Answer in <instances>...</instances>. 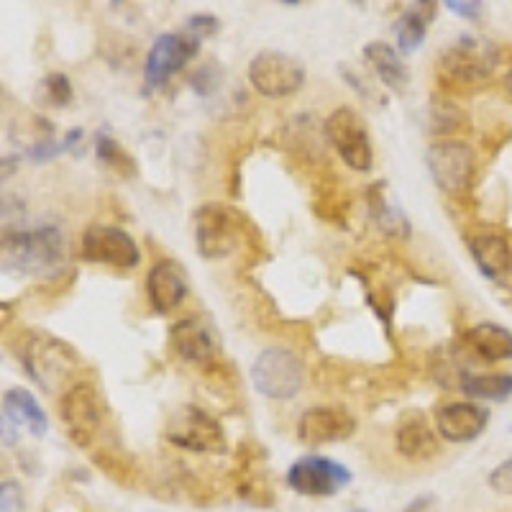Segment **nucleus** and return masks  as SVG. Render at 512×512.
Masks as SVG:
<instances>
[{
  "mask_svg": "<svg viewBox=\"0 0 512 512\" xmlns=\"http://www.w3.org/2000/svg\"><path fill=\"white\" fill-rule=\"evenodd\" d=\"M64 264V239L57 226L29 231H6L3 236V269L26 277H52Z\"/></svg>",
  "mask_w": 512,
  "mask_h": 512,
  "instance_id": "obj_1",
  "label": "nucleus"
},
{
  "mask_svg": "<svg viewBox=\"0 0 512 512\" xmlns=\"http://www.w3.org/2000/svg\"><path fill=\"white\" fill-rule=\"evenodd\" d=\"M497 64H500V52L492 41L466 34L441 54L438 80L456 90L479 88L495 77Z\"/></svg>",
  "mask_w": 512,
  "mask_h": 512,
  "instance_id": "obj_2",
  "label": "nucleus"
},
{
  "mask_svg": "<svg viewBox=\"0 0 512 512\" xmlns=\"http://www.w3.org/2000/svg\"><path fill=\"white\" fill-rule=\"evenodd\" d=\"M24 369L41 392L57 395L77 369V354L67 341L49 333H31L21 349Z\"/></svg>",
  "mask_w": 512,
  "mask_h": 512,
  "instance_id": "obj_3",
  "label": "nucleus"
},
{
  "mask_svg": "<svg viewBox=\"0 0 512 512\" xmlns=\"http://www.w3.org/2000/svg\"><path fill=\"white\" fill-rule=\"evenodd\" d=\"M305 367L295 351L285 346H269L251 364V384L269 400H292L303 390Z\"/></svg>",
  "mask_w": 512,
  "mask_h": 512,
  "instance_id": "obj_4",
  "label": "nucleus"
},
{
  "mask_svg": "<svg viewBox=\"0 0 512 512\" xmlns=\"http://www.w3.org/2000/svg\"><path fill=\"white\" fill-rule=\"evenodd\" d=\"M425 164H428L433 182L446 195L459 198L472 187L474 172H477V154L466 141L441 139L428 146Z\"/></svg>",
  "mask_w": 512,
  "mask_h": 512,
  "instance_id": "obj_5",
  "label": "nucleus"
},
{
  "mask_svg": "<svg viewBox=\"0 0 512 512\" xmlns=\"http://www.w3.org/2000/svg\"><path fill=\"white\" fill-rule=\"evenodd\" d=\"M164 438L192 454H223L226 451V433H223L221 423L198 405L177 408L167 420Z\"/></svg>",
  "mask_w": 512,
  "mask_h": 512,
  "instance_id": "obj_6",
  "label": "nucleus"
},
{
  "mask_svg": "<svg viewBox=\"0 0 512 512\" xmlns=\"http://www.w3.org/2000/svg\"><path fill=\"white\" fill-rule=\"evenodd\" d=\"M323 131H326V139L331 141L338 157L346 162V167H351L354 172H369L372 169L374 149L372 139H369V128L354 108H349V105L336 108L326 118Z\"/></svg>",
  "mask_w": 512,
  "mask_h": 512,
  "instance_id": "obj_7",
  "label": "nucleus"
},
{
  "mask_svg": "<svg viewBox=\"0 0 512 512\" xmlns=\"http://www.w3.org/2000/svg\"><path fill=\"white\" fill-rule=\"evenodd\" d=\"M195 246L205 259L231 256L239 244V213L223 203H205L192 216Z\"/></svg>",
  "mask_w": 512,
  "mask_h": 512,
  "instance_id": "obj_8",
  "label": "nucleus"
},
{
  "mask_svg": "<svg viewBox=\"0 0 512 512\" xmlns=\"http://www.w3.org/2000/svg\"><path fill=\"white\" fill-rule=\"evenodd\" d=\"M251 88L264 98H287L305 85V67L285 52H259L249 62Z\"/></svg>",
  "mask_w": 512,
  "mask_h": 512,
  "instance_id": "obj_9",
  "label": "nucleus"
},
{
  "mask_svg": "<svg viewBox=\"0 0 512 512\" xmlns=\"http://www.w3.org/2000/svg\"><path fill=\"white\" fill-rule=\"evenodd\" d=\"M198 47L200 41L192 34H159L144 62V95L164 88L198 54Z\"/></svg>",
  "mask_w": 512,
  "mask_h": 512,
  "instance_id": "obj_10",
  "label": "nucleus"
},
{
  "mask_svg": "<svg viewBox=\"0 0 512 512\" xmlns=\"http://www.w3.org/2000/svg\"><path fill=\"white\" fill-rule=\"evenodd\" d=\"M287 484L305 497H333L351 484V472L328 456H303L290 466Z\"/></svg>",
  "mask_w": 512,
  "mask_h": 512,
  "instance_id": "obj_11",
  "label": "nucleus"
},
{
  "mask_svg": "<svg viewBox=\"0 0 512 512\" xmlns=\"http://www.w3.org/2000/svg\"><path fill=\"white\" fill-rule=\"evenodd\" d=\"M59 415H62L70 441H75L77 446H90L103 420L98 390L90 382L70 384L59 402Z\"/></svg>",
  "mask_w": 512,
  "mask_h": 512,
  "instance_id": "obj_12",
  "label": "nucleus"
},
{
  "mask_svg": "<svg viewBox=\"0 0 512 512\" xmlns=\"http://www.w3.org/2000/svg\"><path fill=\"white\" fill-rule=\"evenodd\" d=\"M80 254L88 262L118 269H134L141 262V251L134 236H128L123 228L103 226V223L85 228L80 239Z\"/></svg>",
  "mask_w": 512,
  "mask_h": 512,
  "instance_id": "obj_13",
  "label": "nucleus"
},
{
  "mask_svg": "<svg viewBox=\"0 0 512 512\" xmlns=\"http://www.w3.org/2000/svg\"><path fill=\"white\" fill-rule=\"evenodd\" d=\"M172 349L185 364L192 367H210L218 356V336L203 315H187L180 318L169 331Z\"/></svg>",
  "mask_w": 512,
  "mask_h": 512,
  "instance_id": "obj_14",
  "label": "nucleus"
},
{
  "mask_svg": "<svg viewBox=\"0 0 512 512\" xmlns=\"http://www.w3.org/2000/svg\"><path fill=\"white\" fill-rule=\"evenodd\" d=\"M356 433L354 415L346 413L336 405H315L300 415L297 423V438L308 446H320V443L346 441Z\"/></svg>",
  "mask_w": 512,
  "mask_h": 512,
  "instance_id": "obj_15",
  "label": "nucleus"
},
{
  "mask_svg": "<svg viewBox=\"0 0 512 512\" xmlns=\"http://www.w3.org/2000/svg\"><path fill=\"white\" fill-rule=\"evenodd\" d=\"M187 292V272L175 259H159L146 274V297L157 315L175 313L185 303Z\"/></svg>",
  "mask_w": 512,
  "mask_h": 512,
  "instance_id": "obj_16",
  "label": "nucleus"
},
{
  "mask_svg": "<svg viewBox=\"0 0 512 512\" xmlns=\"http://www.w3.org/2000/svg\"><path fill=\"white\" fill-rule=\"evenodd\" d=\"M489 413L477 402H451L436 413V428L443 441L472 443L487 431Z\"/></svg>",
  "mask_w": 512,
  "mask_h": 512,
  "instance_id": "obj_17",
  "label": "nucleus"
},
{
  "mask_svg": "<svg viewBox=\"0 0 512 512\" xmlns=\"http://www.w3.org/2000/svg\"><path fill=\"white\" fill-rule=\"evenodd\" d=\"M469 251L479 272L492 282H507L512 274V244L500 231H479L469 239Z\"/></svg>",
  "mask_w": 512,
  "mask_h": 512,
  "instance_id": "obj_18",
  "label": "nucleus"
},
{
  "mask_svg": "<svg viewBox=\"0 0 512 512\" xmlns=\"http://www.w3.org/2000/svg\"><path fill=\"white\" fill-rule=\"evenodd\" d=\"M395 448L397 454L408 461H428L438 454V436L433 433L431 423L420 410L402 413L395 428Z\"/></svg>",
  "mask_w": 512,
  "mask_h": 512,
  "instance_id": "obj_19",
  "label": "nucleus"
},
{
  "mask_svg": "<svg viewBox=\"0 0 512 512\" xmlns=\"http://www.w3.org/2000/svg\"><path fill=\"white\" fill-rule=\"evenodd\" d=\"M461 344L487 364L512 359V331L505 326H497V323H477L469 331H464Z\"/></svg>",
  "mask_w": 512,
  "mask_h": 512,
  "instance_id": "obj_20",
  "label": "nucleus"
},
{
  "mask_svg": "<svg viewBox=\"0 0 512 512\" xmlns=\"http://www.w3.org/2000/svg\"><path fill=\"white\" fill-rule=\"evenodd\" d=\"M364 59H367L369 67L377 72L382 85H387V88L395 90V93H402V90L408 88V67L402 64L397 49L390 47L387 41H369L367 47H364Z\"/></svg>",
  "mask_w": 512,
  "mask_h": 512,
  "instance_id": "obj_21",
  "label": "nucleus"
},
{
  "mask_svg": "<svg viewBox=\"0 0 512 512\" xmlns=\"http://www.w3.org/2000/svg\"><path fill=\"white\" fill-rule=\"evenodd\" d=\"M367 200L374 226H377L384 236H390V239H410L413 226H410L405 210L384 192V185H374L372 190H369Z\"/></svg>",
  "mask_w": 512,
  "mask_h": 512,
  "instance_id": "obj_22",
  "label": "nucleus"
},
{
  "mask_svg": "<svg viewBox=\"0 0 512 512\" xmlns=\"http://www.w3.org/2000/svg\"><path fill=\"white\" fill-rule=\"evenodd\" d=\"M3 413L11 415L18 425H24L26 431L36 438H44L49 431V420L44 408H41L36 397L24 387H11L3 397Z\"/></svg>",
  "mask_w": 512,
  "mask_h": 512,
  "instance_id": "obj_23",
  "label": "nucleus"
},
{
  "mask_svg": "<svg viewBox=\"0 0 512 512\" xmlns=\"http://www.w3.org/2000/svg\"><path fill=\"white\" fill-rule=\"evenodd\" d=\"M431 8H436V3H420L415 11H405L395 21L392 29H395L397 49L402 54H413L425 41V26L436 16V11H431Z\"/></svg>",
  "mask_w": 512,
  "mask_h": 512,
  "instance_id": "obj_24",
  "label": "nucleus"
},
{
  "mask_svg": "<svg viewBox=\"0 0 512 512\" xmlns=\"http://www.w3.org/2000/svg\"><path fill=\"white\" fill-rule=\"evenodd\" d=\"M461 392L477 400H495L502 402L512 395V374H469L461 379Z\"/></svg>",
  "mask_w": 512,
  "mask_h": 512,
  "instance_id": "obj_25",
  "label": "nucleus"
},
{
  "mask_svg": "<svg viewBox=\"0 0 512 512\" xmlns=\"http://www.w3.org/2000/svg\"><path fill=\"white\" fill-rule=\"evenodd\" d=\"M93 144H95V157H98L105 167H111L113 172H118V175L123 177L136 175V162L131 159V154H128L116 139H113V136H108L105 131H98Z\"/></svg>",
  "mask_w": 512,
  "mask_h": 512,
  "instance_id": "obj_26",
  "label": "nucleus"
},
{
  "mask_svg": "<svg viewBox=\"0 0 512 512\" xmlns=\"http://www.w3.org/2000/svg\"><path fill=\"white\" fill-rule=\"evenodd\" d=\"M39 100L47 108H64V105H70L72 100V82L70 77L62 75V72H52L44 80L39 82Z\"/></svg>",
  "mask_w": 512,
  "mask_h": 512,
  "instance_id": "obj_27",
  "label": "nucleus"
},
{
  "mask_svg": "<svg viewBox=\"0 0 512 512\" xmlns=\"http://www.w3.org/2000/svg\"><path fill=\"white\" fill-rule=\"evenodd\" d=\"M428 118H431L433 134H454L464 126V111L448 100H433L428 108Z\"/></svg>",
  "mask_w": 512,
  "mask_h": 512,
  "instance_id": "obj_28",
  "label": "nucleus"
},
{
  "mask_svg": "<svg viewBox=\"0 0 512 512\" xmlns=\"http://www.w3.org/2000/svg\"><path fill=\"white\" fill-rule=\"evenodd\" d=\"M26 510V497L24 489L16 479H6L0 484V512H24Z\"/></svg>",
  "mask_w": 512,
  "mask_h": 512,
  "instance_id": "obj_29",
  "label": "nucleus"
},
{
  "mask_svg": "<svg viewBox=\"0 0 512 512\" xmlns=\"http://www.w3.org/2000/svg\"><path fill=\"white\" fill-rule=\"evenodd\" d=\"M489 487L495 489L497 495H512V459L502 461L500 466L492 469V474H489Z\"/></svg>",
  "mask_w": 512,
  "mask_h": 512,
  "instance_id": "obj_30",
  "label": "nucleus"
},
{
  "mask_svg": "<svg viewBox=\"0 0 512 512\" xmlns=\"http://www.w3.org/2000/svg\"><path fill=\"white\" fill-rule=\"evenodd\" d=\"M187 29H190L187 34H192L198 41H203L218 31V18L200 13V16H192L190 21H187Z\"/></svg>",
  "mask_w": 512,
  "mask_h": 512,
  "instance_id": "obj_31",
  "label": "nucleus"
},
{
  "mask_svg": "<svg viewBox=\"0 0 512 512\" xmlns=\"http://www.w3.org/2000/svg\"><path fill=\"white\" fill-rule=\"evenodd\" d=\"M446 8L461 18H479L484 11L482 3H469V0H446Z\"/></svg>",
  "mask_w": 512,
  "mask_h": 512,
  "instance_id": "obj_32",
  "label": "nucleus"
},
{
  "mask_svg": "<svg viewBox=\"0 0 512 512\" xmlns=\"http://www.w3.org/2000/svg\"><path fill=\"white\" fill-rule=\"evenodd\" d=\"M402 512H438V497L436 495H420L410 502Z\"/></svg>",
  "mask_w": 512,
  "mask_h": 512,
  "instance_id": "obj_33",
  "label": "nucleus"
},
{
  "mask_svg": "<svg viewBox=\"0 0 512 512\" xmlns=\"http://www.w3.org/2000/svg\"><path fill=\"white\" fill-rule=\"evenodd\" d=\"M18 441V423L11 415L3 413V446H16Z\"/></svg>",
  "mask_w": 512,
  "mask_h": 512,
  "instance_id": "obj_34",
  "label": "nucleus"
},
{
  "mask_svg": "<svg viewBox=\"0 0 512 512\" xmlns=\"http://www.w3.org/2000/svg\"><path fill=\"white\" fill-rule=\"evenodd\" d=\"M505 90L510 93V98H512V70L505 75Z\"/></svg>",
  "mask_w": 512,
  "mask_h": 512,
  "instance_id": "obj_35",
  "label": "nucleus"
},
{
  "mask_svg": "<svg viewBox=\"0 0 512 512\" xmlns=\"http://www.w3.org/2000/svg\"><path fill=\"white\" fill-rule=\"evenodd\" d=\"M346 512H369V510H364V507H354V510H346Z\"/></svg>",
  "mask_w": 512,
  "mask_h": 512,
  "instance_id": "obj_36",
  "label": "nucleus"
},
{
  "mask_svg": "<svg viewBox=\"0 0 512 512\" xmlns=\"http://www.w3.org/2000/svg\"><path fill=\"white\" fill-rule=\"evenodd\" d=\"M510 431H512V425H510Z\"/></svg>",
  "mask_w": 512,
  "mask_h": 512,
  "instance_id": "obj_37",
  "label": "nucleus"
}]
</instances>
